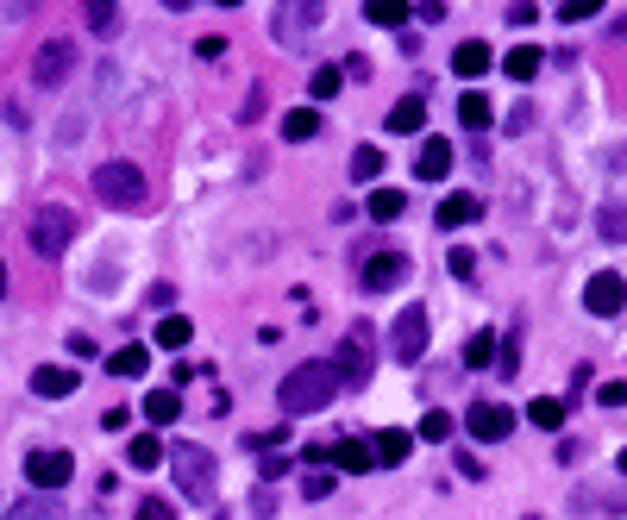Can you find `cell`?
Segmentation results:
<instances>
[{"label":"cell","mask_w":627,"mask_h":520,"mask_svg":"<svg viewBox=\"0 0 627 520\" xmlns=\"http://www.w3.org/2000/svg\"><path fill=\"white\" fill-rule=\"evenodd\" d=\"M408 452H414V433H402V427H389V433L370 439V458H377V464H402Z\"/></svg>","instance_id":"e0dca14e"},{"label":"cell","mask_w":627,"mask_h":520,"mask_svg":"<svg viewBox=\"0 0 627 520\" xmlns=\"http://www.w3.org/2000/svg\"><path fill=\"white\" fill-rule=\"evenodd\" d=\"M88 26H95V32H113V26H120V7H107V0H95V7H88Z\"/></svg>","instance_id":"e575fe53"},{"label":"cell","mask_w":627,"mask_h":520,"mask_svg":"<svg viewBox=\"0 0 627 520\" xmlns=\"http://www.w3.org/2000/svg\"><path fill=\"white\" fill-rule=\"evenodd\" d=\"M502 69H508V82H533L540 76V51H533V44H515V51L502 57Z\"/></svg>","instance_id":"d4e9b609"},{"label":"cell","mask_w":627,"mask_h":520,"mask_svg":"<svg viewBox=\"0 0 627 520\" xmlns=\"http://www.w3.org/2000/svg\"><path fill=\"white\" fill-rule=\"evenodd\" d=\"M7 520H63V502L57 495H26V502H13Z\"/></svg>","instance_id":"cb8c5ba5"},{"label":"cell","mask_w":627,"mask_h":520,"mask_svg":"<svg viewBox=\"0 0 627 520\" xmlns=\"http://www.w3.org/2000/svg\"><path fill=\"white\" fill-rule=\"evenodd\" d=\"M471 264H477V257L464 251V245H452V276H471Z\"/></svg>","instance_id":"b9f144b4"},{"label":"cell","mask_w":627,"mask_h":520,"mask_svg":"<svg viewBox=\"0 0 627 520\" xmlns=\"http://www.w3.org/2000/svg\"><path fill=\"white\" fill-rule=\"evenodd\" d=\"M0 301H7V264H0Z\"/></svg>","instance_id":"7bdbcfd3"},{"label":"cell","mask_w":627,"mask_h":520,"mask_svg":"<svg viewBox=\"0 0 627 520\" xmlns=\"http://www.w3.org/2000/svg\"><path fill=\"white\" fill-rule=\"evenodd\" d=\"M496 333H471V339H464V364H471V370H483V364H496Z\"/></svg>","instance_id":"f1b7e54d"},{"label":"cell","mask_w":627,"mask_h":520,"mask_svg":"<svg viewBox=\"0 0 627 520\" xmlns=\"http://www.w3.org/2000/svg\"><path fill=\"white\" fill-rule=\"evenodd\" d=\"M126 464H132V470H157V464H164V439H157V433L126 439Z\"/></svg>","instance_id":"ffe728a7"},{"label":"cell","mask_w":627,"mask_h":520,"mask_svg":"<svg viewBox=\"0 0 627 520\" xmlns=\"http://www.w3.org/2000/svg\"><path fill=\"white\" fill-rule=\"evenodd\" d=\"M421 126H427V101L421 94H408V101L389 107V132H421Z\"/></svg>","instance_id":"603a6c76"},{"label":"cell","mask_w":627,"mask_h":520,"mask_svg":"<svg viewBox=\"0 0 627 520\" xmlns=\"http://www.w3.org/2000/svg\"><path fill=\"white\" fill-rule=\"evenodd\" d=\"M458 120H464V132H483L490 126V101L483 94H458Z\"/></svg>","instance_id":"f546056e"},{"label":"cell","mask_w":627,"mask_h":520,"mask_svg":"<svg viewBox=\"0 0 627 520\" xmlns=\"http://www.w3.org/2000/svg\"><path fill=\"white\" fill-rule=\"evenodd\" d=\"M69 477H76V458H69V452H32V458H26V483H32L38 495L63 489Z\"/></svg>","instance_id":"ba28073f"},{"label":"cell","mask_w":627,"mask_h":520,"mask_svg":"<svg viewBox=\"0 0 627 520\" xmlns=\"http://www.w3.org/2000/svg\"><path fill=\"white\" fill-rule=\"evenodd\" d=\"M464 427H471L483 445H496V439H508V433H515V414H508L502 401H471V414H464Z\"/></svg>","instance_id":"30bf717a"},{"label":"cell","mask_w":627,"mask_h":520,"mask_svg":"<svg viewBox=\"0 0 627 520\" xmlns=\"http://www.w3.org/2000/svg\"><path fill=\"white\" fill-rule=\"evenodd\" d=\"M477 214H483V201H477V195H446V201H439V214H433V220H439V226L452 232V226L477 220Z\"/></svg>","instance_id":"7402d4cb"},{"label":"cell","mask_w":627,"mask_h":520,"mask_svg":"<svg viewBox=\"0 0 627 520\" xmlns=\"http://www.w3.org/2000/svg\"><path fill=\"white\" fill-rule=\"evenodd\" d=\"M408 276V257L402 251H377V257H364V289L377 295V289H396V282Z\"/></svg>","instance_id":"7c38bea8"},{"label":"cell","mask_w":627,"mask_h":520,"mask_svg":"<svg viewBox=\"0 0 627 520\" xmlns=\"http://www.w3.org/2000/svg\"><path fill=\"white\" fill-rule=\"evenodd\" d=\"M615 32H621V38H627V13H621V19H615Z\"/></svg>","instance_id":"ee69618b"},{"label":"cell","mask_w":627,"mask_h":520,"mask_svg":"<svg viewBox=\"0 0 627 520\" xmlns=\"http://www.w3.org/2000/svg\"><path fill=\"white\" fill-rule=\"evenodd\" d=\"M596 226H602V239H621V232H627V207H602Z\"/></svg>","instance_id":"836d02e7"},{"label":"cell","mask_w":627,"mask_h":520,"mask_svg":"<svg viewBox=\"0 0 627 520\" xmlns=\"http://www.w3.org/2000/svg\"><path fill=\"white\" fill-rule=\"evenodd\" d=\"M446 433H452V414H439V408H433V414L421 420V439H446Z\"/></svg>","instance_id":"d590c367"},{"label":"cell","mask_w":627,"mask_h":520,"mask_svg":"<svg viewBox=\"0 0 627 520\" xmlns=\"http://www.w3.org/2000/svg\"><path fill=\"white\" fill-rule=\"evenodd\" d=\"M26 239H32V251H38V257H57L69 239H76V214H69V207H32Z\"/></svg>","instance_id":"5b68a950"},{"label":"cell","mask_w":627,"mask_h":520,"mask_svg":"<svg viewBox=\"0 0 627 520\" xmlns=\"http://www.w3.org/2000/svg\"><path fill=\"white\" fill-rule=\"evenodd\" d=\"M527 420H533L540 433H559V427H565V401H559V395H540V401L527 408Z\"/></svg>","instance_id":"484cf974"},{"label":"cell","mask_w":627,"mask_h":520,"mask_svg":"<svg viewBox=\"0 0 627 520\" xmlns=\"http://www.w3.org/2000/svg\"><path fill=\"white\" fill-rule=\"evenodd\" d=\"M138 520H176V508L157 502V495H145V502H138Z\"/></svg>","instance_id":"8d00e7d4"},{"label":"cell","mask_w":627,"mask_h":520,"mask_svg":"<svg viewBox=\"0 0 627 520\" xmlns=\"http://www.w3.org/2000/svg\"><path fill=\"white\" fill-rule=\"evenodd\" d=\"M333 370H339L345 389H364V383H370V326H352V333H345Z\"/></svg>","instance_id":"8992f818"},{"label":"cell","mask_w":627,"mask_h":520,"mask_svg":"<svg viewBox=\"0 0 627 520\" xmlns=\"http://www.w3.org/2000/svg\"><path fill=\"white\" fill-rule=\"evenodd\" d=\"M339 82H345V69L320 63V69H314V82H308V94H314V101H327V94H339Z\"/></svg>","instance_id":"d6a6232c"},{"label":"cell","mask_w":627,"mask_h":520,"mask_svg":"<svg viewBox=\"0 0 627 520\" xmlns=\"http://www.w3.org/2000/svg\"><path fill=\"white\" fill-rule=\"evenodd\" d=\"M584 307H590L596 320H615L621 307H627V282H621L615 270H596V276H590V289H584Z\"/></svg>","instance_id":"9c48e42d"},{"label":"cell","mask_w":627,"mask_h":520,"mask_svg":"<svg viewBox=\"0 0 627 520\" xmlns=\"http://www.w3.org/2000/svg\"><path fill=\"white\" fill-rule=\"evenodd\" d=\"M621 470H627V452H621Z\"/></svg>","instance_id":"f6af8a7d"},{"label":"cell","mask_w":627,"mask_h":520,"mask_svg":"<svg viewBox=\"0 0 627 520\" xmlns=\"http://www.w3.org/2000/svg\"><path fill=\"white\" fill-rule=\"evenodd\" d=\"M596 401H602V408H627V383H602Z\"/></svg>","instance_id":"f35d334b"},{"label":"cell","mask_w":627,"mask_h":520,"mask_svg":"<svg viewBox=\"0 0 627 520\" xmlns=\"http://www.w3.org/2000/svg\"><path fill=\"white\" fill-rule=\"evenodd\" d=\"M170 470H176V489L189 495V502H214V452H207V445H176Z\"/></svg>","instance_id":"3957f363"},{"label":"cell","mask_w":627,"mask_h":520,"mask_svg":"<svg viewBox=\"0 0 627 520\" xmlns=\"http://www.w3.org/2000/svg\"><path fill=\"white\" fill-rule=\"evenodd\" d=\"M389 339H396L389 351H396L402 364H414V358L427 351V314H421V307H402V314H396V333H389Z\"/></svg>","instance_id":"8fae6325"},{"label":"cell","mask_w":627,"mask_h":520,"mask_svg":"<svg viewBox=\"0 0 627 520\" xmlns=\"http://www.w3.org/2000/svg\"><path fill=\"white\" fill-rule=\"evenodd\" d=\"M189 339H195V326L182 320V314H164V320H157V345H164V351H182Z\"/></svg>","instance_id":"4316f807"},{"label":"cell","mask_w":627,"mask_h":520,"mask_svg":"<svg viewBox=\"0 0 627 520\" xmlns=\"http://www.w3.org/2000/svg\"><path fill=\"white\" fill-rule=\"evenodd\" d=\"M320 495H333V470H308V502H320Z\"/></svg>","instance_id":"74e56055"},{"label":"cell","mask_w":627,"mask_h":520,"mask_svg":"<svg viewBox=\"0 0 627 520\" xmlns=\"http://www.w3.org/2000/svg\"><path fill=\"white\" fill-rule=\"evenodd\" d=\"M320 19H327V7H320V0H283V7H276V44H283V51H301V44L314 38V26Z\"/></svg>","instance_id":"277c9868"},{"label":"cell","mask_w":627,"mask_h":520,"mask_svg":"<svg viewBox=\"0 0 627 520\" xmlns=\"http://www.w3.org/2000/svg\"><path fill=\"white\" fill-rule=\"evenodd\" d=\"M352 176H358V182H377V176H383V151H377V145H358V151H352Z\"/></svg>","instance_id":"4dcf8cb0"},{"label":"cell","mask_w":627,"mask_h":520,"mask_svg":"<svg viewBox=\"0 0 627 520\" xmlns=\"http://www.w3.org/2000/svg\"><path fill=\"white\" fill-rule=\"evenodd\" d=\"M283 138H289V145H308V138H320V107H295V113H283Z\"/></svg>","instance_id":"44dd1931"},{"label":"cell","mask_w":627,"mask_h":520,"mask_svg":"<svg viewBox=\"0 0 627 520\" xmlns=\"http://www.w3.org/2000/svg\"><path fill=\"white\" fill-rule=\"evenodd\" d=\"M69 69H76V44L44 38V44H38V57H32V82H38V88H57Z\"/></svg>","instance_id":"52a82bcc"},{"label":"cell","mask_w":627,"mask_h":520,"mask_svg":"<svg viewBox=\"0 0 627 520\" xmlns=\"http://www.w3.org/2000/svg\"><path fill=\"white\" fill-rule=\"evenodd\" d=\"M339 389H345V383H339L333 358H320V364H295V370L283 376V389H276V401H283L289 420H301V414H320Z\"/></svg>","instance_id":"6da1fadb"},{"label":"cell","mask_w":627,"mask_h":520,"mask_svg":"<svg viewBox=\"0 0 627 520\" xmlns=\"http://www.w3.org/2000/svg\"><path fill=\"white\" fill-rule=\"evenodd\" d=\"M145 420H151V427H176V420H182V395L176 389L145 395Z\"/></svg>","instance_id":"d6986e66"},{"label":"cell","mask_w":627,"mask_h":520,"mask_svg":"<svg viewBox=\"0 0 627 520\" xmlns=\"http://www.w3.org/2000/svg\"><path fill=\"white\" fill-rule=\"evenodd\" d=\"M490 63H496V57H490V44H477V38H464L458 51H452V69H458L464 82H477V76H483Z\"/></svg>","instance_id":"2e32d148"},{"label":"cell","mask_w":627,"mask_h":520,"mask_svg":"<svg viewBox=\"0 0 627 520\" xmlns=\"http://www.w3.org/2000/svg\"><path fill=\"white\" fill-rule=\"evenodd\" d=\"M364 19H370V26H402V19H408V7H402V0H370V7H364Z\"/></svg>","instance_id":"1f68e13d"},{"label":"cell","mask_w":627,"mask_h":520,"mask_svg":"<svg viewBox=\"0 0 627 520\" xmlns=\"http://www.w3.org/2000/svg\"><path fill=\"white\" fill-rule=\"evenodd\" d=\"M32 395H44V401L76 395V370H63V364H38V370H32Z\"/></svg>","instance_id":"5bb4252c"},{"label":"cell","mask_w":627,"mask_h":520,"mask_svg":"<svg viewBox=\"0 0 627 520\" xmlns=\"http://www.w3.org/2000/svg\"><path fill=\"white\" fill-rule=\"evenodd\" d=\"M496 364H502V376H515V364H521V351H515V339H508V345H496Z\"/></svg>","instance_id":"ab89813d"},{"label":"cell","mask_w":627,"mask_h":520,"mask_svg":"<svg viewBox=\"0 0 627 520\" xmlns=\"http://www.w3.org/2000/svg\"><path fill=\"white\" fill-rule=\"evenodd\" d=\"M327 470H352V477H364V470H377V458H370V445H358V439H333L327 445Z\"/></svg>","instance_id":"4fadbf2b"},{"label":"cell","mask_w":627,"mask_h":520,"mask_svg":"<svg viewBox=\"0 0 627 520\" xmlns=\"http://www.w3.org/2000/svg\"><path fill=\"white\" fill-rule=\"evenodd\" d=\"M95 195L107 201V207H145V170L138 163H126V157H113V163H101L95 170Z\"/></svg>","instance_id":"7a4b0ae2"},{"label":"cell","mask_w":627,"mask_h":520,"mask_svg":"<svg viewBox=\"0 0 627 520\" xmlns=\"http://www.w3.org/2000/svg\"><path fill=\"white\" fill-rule=\"evenodd\" d=\"M446 170H452V145H446V138H427L421 157H414V176H421V182H446Z\"/></svg>","instance_id":"9a60e30c"},{"label":"cell","mask_w":627,"mask_h":520,"mask_svg":"<svg viewBox=\"0 0 627 520\" xmlns=\"http://www.w3.org/2000/svg\"><path fill=\"white\" fill-rule=\"evenodd\" d=\"M107 370H113V376H126V383H138V376L151 370V351H145V345H120V351L107 358Z\"/></svg>","instance_id":"ac0fdd59"},{"label":"cell","mask_w":627,"mask_h":520,"mask_svg":"<svg viewBox=\"0 0 627 520\" xmlns=\"http://www.w3.org/2000/svg\"><path fill=\"white\" fill-rule=\"evenodd\" d=\"M559 19H565V26H577V19H596V0H577V7H565Z\"/></svg>","instance_id":"60d3db41"},{"label":"cell","mask_w":627,"mask_h":520,"mask_svg":"<svg viewBox=\"0 0 627 520\" xmlns=\"http://www.w3.org/2000/svg\"><path fill=\"white\" fill-rule=\"evenodd\" d=\"M408 214V195H396V188H377V195H370V220H402Z\"/></svg>","instance_id":"83f0119b"}]
</instances>
